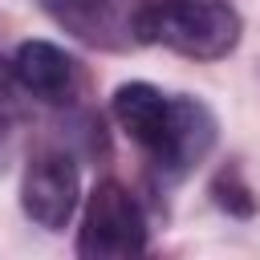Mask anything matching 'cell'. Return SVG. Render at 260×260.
<instances>
[{
    "instance_id": "7a4b0ae2",
    "label": "cell",
    "mask_w": 260,
    "mask_h": 260,
    "mask_svg": "<svg viewBox=\"0 0 260 260\" xmlns=\"http://www.w3.org/2000/svg\"><path fill=\"white\" fill-rule=\"evenodd\" d=\"M240 28V12L228 0H150L142 8V45L158 41L195 61L228 57Z\"/></svg>"
},
{
    "instance_id": "3957f363",
    "label": "cell",
    "mask_w": 260,
    "mask_h": 260,
    "mask_svg": "<svg viewBox=\"0 0 260 260\" xmlns=\"http://www.w3.org/2000/svg\"><path fill=\"white\" fill-rule=\"evenodd\" d=\"M138 252H146V215H142L138 199L118 179H102L85 199L77 256H85V260H130Z\"/></svg>"
},
{
    "instance_id": "8992f818",
    "label": "cell",
    "mask_w": 260,
    "mask_h": 260,
    "mask_svg": "<svg viewBox=\"0 0 260 260\" xmlns=\"http://www.w3.org/2000/svg\"><path fill=\"white\" fill-rule=\"evenodd\" d=\"M12 73L28 98L41 102H69L77 89V61L57 49L53 41H24L12 57Z\"/></svg>"
},
{
    "instance_id": "5b68a950",
    "label": "cell",
    "mask_w": 260,
    "mask_h": 260,
    "mask_svg": "<svg viewBox=\"0 0 260 260\" xmlns=\"http://www.w3.org/2000/svg\"><path fill=\"white\" fill-rule=\"evenodd\" d=\"M45 8L73 37L98 49L142 45V8L146 0H45Z\"/></svg>"
},
{
    "instance_id": "6da1fadb",
    "label": "cell",
    "mask_w": 260,
    "mask_h": 260,
    "mask_svg": "<svg viewBox=\"0 0 260 260\" xmlns=\"http://www.w3.org/2000/svg\"><path fill=\"white\" fill-rule=\"evenodd\" d=\"M114 118L167 175L191 171L215 142V118L203 102L162 93L150 81L118 85L114 89Z\"/></svg>"
},
{
    "instance_id": "52a82bcc",
    "label": "cell",
    "mask_w": 260,
    "mask_h": 260,
    "mask_svg": "<svg viewBox=\"0 0 260 260\" xmlns=\"http://www.w3.org/2000/svg\"><path fill=\"white\" fill-rule=\"evenodd\" d=\"M16 93H24V89H20L16 73H12V61H8V69L0 61V126H8V122L20 118V98Z\"/></svg>"
},
{
    "instance_id": "277c9868",
    "label": "cell",
    "mask_w": 260,
    "mask_h": 260,
    "mask_svg": "<svg viewBox=\"0 0 260 260\" xmlns=\"http://www.w3.org/2000/svg\"><path fill=\"white\" fill-rule=\"evenodd\" d=\"M77 195H81L77 162L65 150H37L28 158L20 179V207L37 228L61 232L77 211Z\"/></svg>"
}]
</instances>
